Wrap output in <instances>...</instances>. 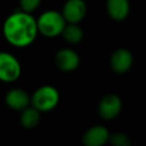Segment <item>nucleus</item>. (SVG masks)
Here are the masks:
<instances>
[{
    "label": "nucleus",
    "mask_w": 146,
    "mask_h": 146,
    "mask_svg": "<svg viewBox=\"0 0 146 146\" xmlns=\"http://www.w3.org/2000/svg\"><path fill=\"white\" fill-rule=\"evenodd\" d=\"M38 34L36 21L25 11H16L7 17L3 23V35L14 47L30 46Z\"/></svg>",
    "instance_id": "f257e3e1"
},
{
    "label": "nucleus",
    "mask_w": 146,
    "mask_h": 146,
    "mask_svg": "<svg viewBox=\"0 0 146 146\" xmlns=\"http://www.w3.org/2000/svg\"><path fill=\"white\" fill-rule=\"evenodd\" d=\"M38 32L48 38H54L62 34L66 21L64 19L62 13L56 10H47L41 14V16L36 21Z\"/></svg>",
    "instance_id": "f03ea898"
},
{
    "label": "nucleus",
    "mask_w": 146,
    "mask_h": 146,
    "mask_svg": "<svg viewBox=\"0 0 146 146\" xmlns=\"http://www.w3.org/2000/svg\"><path fill=\"white\" fill-rule=\"evenodd\" d=\"M31 102L39 112H48L57 106L59 92L52 86H42L34 91Z\"/></svg>",
    "instance_id": "7ed1b4c3"
},
{
    "label": "nucleus",
    "mask_w": 146,
    "mask_h": 146,
    "mask_svg": "<svg viewBox=\"0 0 146 146\" xmlns=\"http://www.w3.org/2000/svg\"><path fill=\"white\" fill-rule=\"evenodd\" d=\"M21 64L15 56L8 52H0V81L14 82L21 75Z\"/></svg>",
    "instance_id": "20e7f679"
},
{
    "label": "nucleus",
    "mask_w": 146,
    "mask_h": 146,
    "mask_svg": "<svg viewBox=\"0 0 146 146\" xmlns=\"http://www.w3.org/2000/svg\"><path fill=\"white\" fill-rule=\"evenodd\" d=\"M122 108L121 98L115 94H108L103 97L99 103L98 111L104 120H112L116 117Z\"/></svg>",
    "instance_id": "39448f33"
},
{
    "label": "nucleus",
    "mask_w": 146,
    "mask_h": 146,
    "mask_svg": "<svg viewBox=\"0 0 146 146\" xmlns=\"http://www.w3.org/2000/svg\"><path fill=\"white\" fill-rule=\"evenodd\" d=\"M87 13V6L83 0H67L63 6L62 15L68 23L78 24L81 22Z\"/></svg>",
    "instance_id": "423d86ee"
},
{
    "label": "nucleus",
    "mask_w": 146,
    "mask_h": 146,
    "mask_svg": "<svg viewBox=\"0 0 146 146\" xmlns=\"http://www.w3.org/2000/svg\"><path fill=\"white\" fill-rule=\"evenodd\" d=\"M55 63L59 70L64 72H71L79 66L80 57L74 50L70 48H63L57 51L55 56Z\"/></svg>",
    "instance_id": "0eeeda50"
},
{
    "label": "nucleus",
    "mask_w": 146,
    "mask_h": 146,
    "mask_svg": "<svg viewBox=\"0 0 146 146\" xmlns=\"http://www.w3.org/2000/svg\"><path fill=\"white\" fill-rule=\"evenodd\" d=\"M133 62V56L125 48L116 49L111 57V67L116 73H125L129 71Z\"/></svg>",
    "instance_id": "6e6552de"
},
{
    "label": "nucleus",
    "mask_w": 146,
    "mask_h": 146,
    "mask_svg": "<svg viewBox=\"0 0 146 146\" xmlns=\"http://www.w3.org/2000/svg\"><path fill=\"white\" fill-rule=\"evenodd\" d=\"M110 132L103 125L91 127L83 135V145L84 146H103L108 141Z\"/></svg>",
    "instance_id": "1a4fd4ad"
},
{
    "label": "nucleus",
    "mask_w": 146,
    "mask_h": 146,
    "mask_svg": "<svg viewBox=\"0 0 146 146\" xmlns=\"http://www.w3.org/2000/svg\"><path fill=\"white\" fill-rule=\"evenodd\" d=\"M6 103L7 105L16 111H23L24 108H26L30 103H31V98L29 96V94L22 89H11L7 92L6 95Z\"/></svg>",
    "instance_id": "9d476101"
},
{
    "label": "nucleus",
    "mask_w": 146,
    "mask_h": 146,
    "mask_svg": "<svg viewBox=\"0 0 146 146\" xmlns=\"http://www.w3.org/2000/svg\"><path fill=\"white\" fill-rule=\"evenodd\" d=\"M106 9L114 21H123L130 11L129 0H107Z\"/></svg>",
    "instance_id": "9b49d317"
},
{
    "label": "nucleus",
    "mask_w": 146,
    "mask_h": 146,
    "mask_svg": "<svg viewBox=\"0 0 146 146\" xmlns=\"http://www.w3.org/2000/svg\"><path fill=\"white\" fill-rule=\"evenodd\" d=\"M19 120H21V123L23 127H25L27 129H32V128L36 127L40 121V112L33 106L32 107L27 106L26 108H24L22 111Z\"/></svg>",
    "instance_id": "f8f14e48"
},
{
    "label": "nucleus",
    "mask_w": 146,
    "mask_h": 146,
    "mask_svg": "<svg viewBox=\"0 0 146 146\" xmlns=\"http://www.w3.org/2000/svg\"><path fill=\"white\" fill-rule=\"evenodd\" d=\"M62 34H63L64 39L70 43H79L83 38L82 29L78 24H74V23L66 24Z\"/></svg>",
    "instance_id": "ddd939ff"
},
{
    "label": "nucleus",
    "mask_w": 146,
    "mask_h": 146,
    "mask_svg": "<svg viewBox=\"0 0 146 146\" xmlns=\"http://www.w3.org/2000/svg\"><path fill=\"white\" fill-rule=\"evenodd\" d=\"M108 141L112 144V146H131L130 138L122 132H116L112 136H110Z\"/></svg>",
    "instance_id": "4468645a"
},
{
    "label": "nucleus",
    "mask_w": 146,
    "mask_h": 146,
    "mask_svg": "<svg viewBox=\"0 0 146 146\" xmlns=\"http://www.w3.org/2000/svg\"><path fill=\"white\" fill-rule=\"evenodd\" d=\"M41 0H19V5L22 8V11L25 13H31L33 10H35L39 5H40Z\"/></svg>",
    "instance_id": "2eb2a0df"
}]
</instances>
